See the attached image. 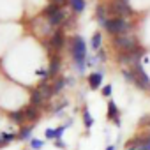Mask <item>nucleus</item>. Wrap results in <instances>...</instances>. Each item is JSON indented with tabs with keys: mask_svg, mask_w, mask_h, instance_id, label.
<instances>
[{
	"mask_svg": "<svg viewBox=\"0 0 150 150\" xmlns=\"http://www.w3.org/2000/svg\"><path fill=\"white\" fill-rule=\"evenodd\" d=\"M39 92H41V96L44 97V99H48V97H51V94H53V88L50 87V85H46V83H42L39 88H37Z\"/></svg>",
	"mask_w": 150,
	"mask_h": 150,
	"instance_id": "obj_16",
	"label": "nucleus"
},
{
	"mask_svg": "<svg viewBox=\"0 0 150 150\" xmlns=\"http://www.w3.org/2000/svg\"><path fill=\"white\" fill-rule=\"evenodd\" d=\"M64 20H65V13L60 9L58 13H55L53 16H50V25H60Z\"/></svg>",
	"mask_w": 150,
	"mask_h": 150,
	"instance_id": "obj_10",
	"label": "nucleus"
},
{
	"mask_svg": "<svg viewBox=\"0 0 150 150\" xmlns=\"http://www.w3.org/2000/svg\"><path fill=\"white\" fill-rule=\"evenodd\" d=\"M44 134H46V138H48V139H53V138L57 139V131H55V129H46V132H44Z\"/></svg>",
	"mask_w": 150,
	"mask_h": 150,
	"instance_id": "obj_24",
	"label": "nucleus"
},
{
	"mask_svg": "<svg viewBox=\"0 0 150 150\" xmlns=\"http://www.w3.org/2000/svg\"><path fill=\"white\" fill-rule=\"evenodd\" d=\"M104 28L115 37V35H120V34H127V30L131 28V23H129L125 18H118V16H115V18H110V20L106 21Z\"/></svg>",
	"mask_w": 150,
	"mask_h": 150,
	"instance_id": "obj_3",
	"label": "nucleus"
},
{
	"mask_svg": "<svg viewBox=\"0 0 150 150\" xmlns=\"http://www.w3.org/2000/svg\"><path fill=\"white\" fill-rule=\"evenodd\" d=\"M96 14H97V18H99V23L106 25V21H108V18H106V7H104V6H99L97 11H96Z\"/></svg>",
	"mask_w": 150,
	"mask_h": 150,
	"instance_id": "obj_14",
	"label": "nucleus"
},
{
	"mask_svg": "<svg viewBox=\"0 0 150 150\" xmlns=\"http://www.w3.org/2000/svg\"><path fill=\"white\" fill-rule=\"evenodd\" d=\"M25 118L30 120V122H34V120L39 118V111L35 110V106H28V108L25 110Z\"/></svg>",
	"mask_w": 150,
	"mask_h": 150,
	"instance_id": "obj_11",
	"label": "nucleus"
},
{
	"mask_svg": "<svg viewBox=\"0 0 150 150\" xmlns=\"http://www.w3.org/2000/svg\"><path fill=\"white\" fill-rule=\"evenodd\" d=\"M11 118H13L14 122H23V120H27L23 110H21V111H13V113H11Z\"/></svg>",
	"mask_w": 150,
	"mask_h": 150,
	"instance_id": "obj_19",
	"label": "nucleus"
},
{
	"mask_svg": "<svg viewBox=\"0 0 150 150\" xmlns=\"http://www.w3.org/2000/svg\"><path fill=\"white\" fill-rule=\"evenodd\" d=\"M108 118H111L117 125H120V122H118V108H117V104L113 101L108 103Z\"/></svg>",
	"mask_w": 150,
	"mask_h": 150,
	"instance_id": "obj_9",
	"label": "nucleus"
},
{
	"mask_svg": "<svg viewBox=\"0 0 150 150\" xmlns=\"http://www.w3.org/2000/svg\"><path fill=\"white\" fill-rule=\"evenodd\" d=\"M44 101V97L41 96V92L39 90H35L34 94H32V106H35V104H41Z\"/></svg>",
	"mask_w": 150,
	"mask_h": 150,
	"instance_id": "obj_21",
	"label": "nucleus"
},
{
	"mask_svg": "<svg viewBox=\"0 0 150 150\" xmlns=\"http://www.w3.org/2000/svg\"><path fill=\"white\" fill-rule=\"evenodd\" d=\"M60 11V7L57 6V4H50L46 9H44V14H48V16H53L55 13H58Z\"/></svg>",
	"mask_w": 150,
	"mask_h": 150,
	"instance_id": "obj_20",
	"label": "nucleus"
},
{
	"mask_svg": "<svg viewBox=\"0 0 150 150\" xmlns=\"http://www.w3.org/2000/svg\"><path fill=\"white\" fill-rule=\"evenodd\" d=\"M106 150H115V146H113V145H110V146H108Z\"/></svg>",
	"mask_w": 150,
	"mask_h": 150,
	"instance_id": "obj_29",
	"label": "nucleus"
},
{
	"mask_svg": "<svg viewBox=\"0 0 150 150\" xmlns=\"http://www.w3.org/2000/svg\"><path fill=\"white\" fill-rule=\"evenodd\" d=\"M64 83H65V81H64V80L60 78V80H58V81H57V83L53 85V94H58V92L62 90V87H64Z\"/></svg>",
	"mask_w": 150,
	"mask_h": 150,
	"instance_id": "obj_23",
	"label": "nucleus"
},
{
	"mask_svg": "<svg viewBox=\"0 0 150 150\" xmlns=\"http://www.w3.org/2000/svg\"><path fill=\"white\" fill-rule=\"evenodd\" d=\"M30 132H32V125L21 129V131H20V138H21V139H28V138H30Z\"/></svg>",
	"mask_w": 150,
	"mask_h": 150,
	"instance_id": "obj_22",
	"label": "nucleus"
},
{
	"mask_svg": "<svg viewBox=\"0 0 150 150\" xmlns=\"http://www.w3.org/2000/svg\"><path fill=\"white\" fill-rule=\"evenodd\" d=\"M14 138V134H7V132H2V139L4 141H11Z\"/></svg>",
	"mask_w": 150,
	"mask_h": 150,
	"instance_id": "obj_27",
	"label": "nucleus"
},
{
	"mask_svg": "<svg viewBox=\"0 0 150 150\" xmlns=\"http://www.w3.org/2000/svg\"><path fill=\"white\" fill-rule=\"evenodd\" d=\"M58 67H60V60L57 57L51 58V64H50V69H48V76H55L57 71H58Z\"/></svg>",
	"mask_w": 150,
	"mask_h": 150,
	"instance_id": "obj_12",
	"label": "nucleus"
},
{
	"mask_svg": "<svg viewBox=\"0 0 150 150\" xmlns=\"http://www.w3.org/2000/svg\"><path fill=\"white\" fill-rule=\"evenodd\" d=\"M71 53L74 57V62H76V67L78 71L81 72L85 69V60H87V46H85V41L76 35L72 39V44H71Z\"/></svg>",
	"mask_w": 150,
	"mask_h": 150,
	"instance_id": "obj_1",
	"label": "nucleus"
},
{
	"mask_svg": "<svg viewBox=\"0 0 150 150\" xmlns=\"http://www.w3.org/2000/svg\"><path fill=\"white\" fill-rule=\"evenodd\" d=\"M111 13L118 18H125L129 14H132V9L129 7V2H124V0H115L111 4Z\"/></svg>",
	"mask_w": 150,
	"mask_h": 150,
	"instance_id": "obj_5",
	"label": "nucleus"
},
{
	"mask_svg": "<svg viewBox=\"0 0 150 150\" xmlns=\"http://www.w3.org/2000/svg\"><path fill=\"white\" fill-rule=\"evenodd\" d=\"M145 55V50L143 48H136V50H132V51H125V53H120L118 55V62L120 64H124V65H131V67H134V65H138L139 64V58Z\"/></svg>",
	"mask_w": 150,
	"mask_h": 150,
	"instance_id": "obj_4",
	"label": "nucleus"
},
{
	"mask_svg": "<svg viewBox=\"0 0 150 150\" xmlns=\"http://www.w3.org/2000/svg\"><path fill=\"white\" fill-rule=\"evenodd\" d=\"M101 42H103V35H101V32H96L94 35H92V50H99L101 48Z\"/></svg>",
	"mask_w": 150,
	"mask_h": 150,
	"instance_id": "obj_15",
	"label": "nucleus"
},
{
	"mask_svg": "<svg viewBox=\"0 0 150 150\" xmlns=\"http://www.w3.org/2000/svg\"><path fill=\"white\" fill-rule=\"evenodd\" d=\"M101 83H103V74H101V72H92L90 76H88V85H90L92 90L99 88Z\"/></svg>",
	"mask_w": 150,
	"mask_h": 150,
	"instance_id": "obj_7",
	"label": "nucleus"
},
{
	"mask_svg": "<svg viewBox=\"0 0 150 150\" xmlns=\"http://www.w3.org/2000/svg\"><path fill=\"white\" fill-rule=\"evenodd\" d=\"M113 44L122 51V53H125V51H132V50H136L138 48V39H136V35L134 34H120V35H115L113 37Z\"/></svg>",
	"mask_w": 150,
	"mask_h": 150,
	"instance_id": "obj_2",
	"label": "nucleus"
},
{
	"mask_svg": "<svg viewBox=\"0 0 150 150\" xmlns=\"http://www.w3.org/2000/svg\"><path fill=\"white\" fill-rule=\"evenodd\" d=\"M125 150H150V134L148 136H139V138H134L127 143V148Z\"/></svg>",
	"mask_w": 150,
	"mask_h": 150,
	"instance_id": "obj_6",
	"label": "nucleus"
},
{
	"mask_svg": "<svg viewBox=\"0 0 150 150\" xmlns=\"http://www.w3.org/2000/svg\"><path fill=\"white\" fill-rule=\"evenodd\" d=\"M83 124H85V127L88 129V127H92V124H94V118H92V115H90V111L85 108L83 110Z\"/></svg>",
	"mask_w": 150,
	"mask_h": 150,
	"instance_id": "obj_17",
	"label": "nucleus"
},
{
	"mask_svg": "<svg viewBox=\"0 0 150 150\" xmlns=\"http://www.w3.org/2000/svg\"><path fill=\"white\" fill-rule=\"evenodd\" d=\"M30 145H32V148H34V150H39V148L42 146V141H41V139H32V141H30Z\"/></svg>",
	"mask_w": 150,
	"mask_h": 150,
	"instance_id": "obj_25",
	"label": "nucleus"
},
{
	"mask_svg": "<svg viewBox=\"0 0 150 150\" xmlns=\"http://www.w3.org/2000/svg\"><path fill=\"white\" fill-rule=\"evenodd\" d=\"M57 146H60V148H64V146H65V143H64L62 139H57Z\"/></svg>",
	"mask_w": 150,
	"mask_h": 150,
	"instance_id": "obj_28",
	"label": "nucleus"
},
{
	"mask_svg": "<svg viewBox=\"0 0 150 150\" xmlns=\"http://www.w3.org/2000/svg\"><path fill=\"white\" fill-rule=\"evenodd\" d=\"M103 96H106V97L111 96V85H104L103 87Z\"/></svg>",
	"mask_w": 150,
	"mask_h": 150,
	"instance_id": "obj_26",
	"label": "nucleus"
},
{
	"mask_svg": "<svg viewBox=\"0 0 150 150\" xmlns=\"http://www.w3.org/2000/svg\"><path fill=\"white\" fill-rule=\"evenodd\" d=\"M122 74H124V78L127 80V81H131V83H136V76H134V72H132V69H124L122 71Z\"/></svg>",
	"mask_w": 150,
	"mask_h": 150,
	"instance_id": "obj_18",
	"label": "nucleus"
},
{
	"mask_svg": "<svg viewBox=\"0 0 150 150\" xmlns=\"http://www.w3.org/2000/svg\"><path fill=\"white\" fill-rule=\"evenodd\" d=\"M69 4H71L72 11H76V13H81L85 9V0H69Z\"/></svg>",
	"mask_w": 150,
	"mask_h": 150,
	"instance_id": "obj_13",
	"label": "nucleus"
},
{
	"mask_svg": "<svg viewBox=\"0 0 150 150\" xmlns=\"http://www.w3.org/2000/svg\"><path fill=\"white\" fill-rule=\"evenodd\" d=\"M124 2H129V0H124Z\"/></svg>",
	"mask_w": 150,
	"mask_h": 150,
	"instance_id": "obj_30",
	"label": "nucleus"
},
{
	"mask_svg": "<svg viewBox=\"0 0 150 150\" xmlns=\"http://www.w3.org/2000/svg\"><path fill=\"white\" fill-rule=\"evenodd\" d=\"M62 44H64V34H62V30H58L51 35V48L55 51H58L62 48Z\"/></svg>",
	"mask_w": 150,
	"mask_h": 150,
	"instance_id": "obj_8",
	"label": "nucleus"
}]
</instances>
